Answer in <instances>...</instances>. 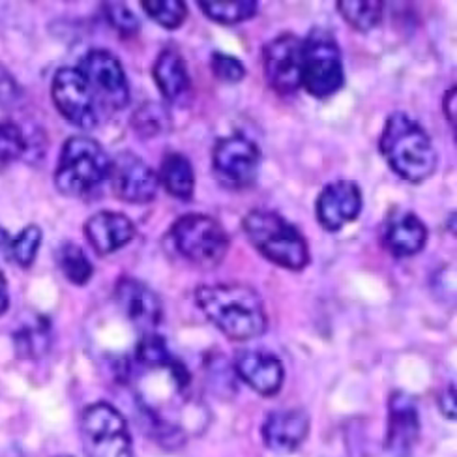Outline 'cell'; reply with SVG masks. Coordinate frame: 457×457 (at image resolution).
<instances>
[{
    "label": "cell",
    "mask_w": 457,
    "mask_h": 457,
    "mask_svg": "<svg viewBox=\"0 0 457 457\" xmlns=\"http://www.w3.org/2000/svg\"><path fill=\"white\" fill-rule=\"evenodd\" d=\"M195 302L204 317L231 341L261 337L269 328V315L259 293L247 285H201Z\"/></svg>",
    "instance_id": "cell-1"
},
{
    "label": "cell",
    "mask_w": 457,
    "mask_h": 457,
    "mask_svg": "<svg viewBox=\"0 0 457 457\" xmlns=\"http://www.w3.org/2000/svg\"><path fill=\"white\" fill-rule=\"evenodd\" d=\"M378 150L394 173L411 184L426 182L436 170V150L431 137L403 111H395L386 119Z\"/></svg>",
    "instance_id": "cell-2"
},
{
    "label": "cell",
    "mask_w": 457,
    "mask_h": 457,
    "mask_svg": "<svg viewBox=\"0 0 457 457\" xmlns=\"http://www.w3.org/2000/svg\"><path fill=\"white\" fill-rule=\"evenodd\" d=\"M242 231L255 250L285 270L300 272L310 264V247L298 228L272 211H252L242 220Z\"/></svg>",
    "instance_id": "cell-3"
},
{
    "label": "cell",
    "mask_w": 457,
    "mask_h": 457,
    "mask_svg": "<svg viewBox=\"0 0 457 457\" xmlns=\"http://www.w3.org/2000/svg\"><path fill=\"white\" fill-rule=\"evenodd\" d=\"M111 158L104 146L85 136L70 137L61 152L54 184L59 192L73 199H88L109 180Z\"/></svg>",
    "instance_id": "cell-4"
},
{
    "label": "cell",
    "mask_w": 457,
    "mask_h": 457,
    "mask_svg": "<svg viewBox=\"0 0 457 457\" xmlns=\"http://www.w3.org/2000/svg\"><path fill=\"white\" fill-rule=\"evenodd\" d=\"M343 85L345 64L334 34L327 29H313L302 40V88L317 100H327Z\"/></svg>",
    "instance_id": "cell-5"
},
{
    "label": "cell",
    "mask_w": 457,
    "mask_h": 457,
    "mask_svg": "<svg viewBox=\"0 0 457 457\" xmlns=\"http://www.w3.org/2000/svg\"><path fill=\"white\" fill-rule=\"evenodd\" d=\"M170 245L177 253L199 269H214L228 253V235L212 216L186 214L169 228Z\"/></svg>",
    "instance_id": "cell-6"
},
{
    "label": "cell",
    "mask_w": 457,
    "mask_h": 457,
    "mask_svg": "<svg viewBox=\"0 0 457 457\" xmlns=\"http://www.w3.org/2000/svg\"><path fill=\"white\" fill-rule=\"evenodd\" d=\"M81 441L88 457H133L124 416L109 403H94L83 411Z\"/></svg>",
    "instance_id": "cell-7"
},
{
    "label": "cell",
    "mask_w": 457,
    "mask_h": 457,
    "mask_svg": "<svg viewBox=\"0 0 457 457\" xmlns=\"http://www.w3.org/2000/svg\"><path fill=\"white\" fill-rule=\"evenodd\" d=\"M81 73L96 100L98 111H119L129 102L128 78L120 61L111 51L92 49L88 51L79 64Z\"/></svg>",
    "instance_id": "cell-8"
},
{
    "label": "cell",
    "mask_w": 457,
    "mask_h": 457,
    "mask_svg": "<svg viewBox=\"0 0 457 457\" xmlns=\"http://www.w3.org/2000/svg\"><path fill=\"white\" fill-rule=\"evenodd\" d=\"M261 163L259 146L242 133L218 139L212 150V169L221 186L228 189L250 187Z\"/></svg>",
    "instance_id": "cell-9"
},
{
    "label": "cell",
    "mask_w": 457,
    "mask_h": 457,
    "mask_svg": "<svg viewBox=\"0 0 457 457\" xmlns=\"http://www.w3.org/2000/svg\"><path fill=\"white\" fill-rule=\"evenodd\" d=\"M53 104L62 117L81 129L98 126L100 111L79 68H61L51 85Z\"/></svg>",
    "instance_id": "cell-10"
},
{
    "label": "cell",
    "mask_w": 457,
    "mask_h": 457,
    "mask_svg": "<svg viewBox=\"0 0 457 457\" xmlns=\"http://www.w3.org/2000/svg\"><path fill=\"white\" fill-rule=\"evenodd\" d=\"M262 71L269 87L279 96H291L302 87V40L287 32L262 47Z\"/></svg>",
    "instance_id": "cell-11"
},
{
    "label": "cell",
    "mask_w": 457,
    "mask_h": 457,
    "mask_svg": "<svg viewBox=\"0 0 457 457\" xmlns=\"http://www.w3.org/2000/svg\"><path fill=\"white\" fill-rule=\"evenodd\" d=\"M109 182L114 197L128 204H148L156 199L160 189L158 173L129 150L111 160Z\"/></svg>",
    "instance_id": "cell-12"
},
{
    "label": "cell",
    "mask_w": 457,
    "mask_h": 457,
    "mask_svg": "<svg viewBox=\"0 0 457 457\" xmlns=\"http://www.w3.org/2000/svg\"><path fill=\"white\" fill-rule=\"evenodd\" d=\"M364 206L361 189L353 180H336L320 189L315 201V216L328 233H337L343 227L356 221Z\"/></svg>",
    "instance_id": "cell-13"
},
{
    "label": "cell",
    "mask_w": 457,
    "mask_h": 457,
    "mask_svg": "<svg viewBox=\"0 0 457 457\" xmlns=\"http://www.w3.org/2000/svg\"><path fill=\"white\" fill-rule=\"evenodd\" d=\"M420 436V414L414 399L397 390L388 399V433L386 450L394 457H411Z\"/></svg>",
    "instance_id": "cell-14"
},
{
    "label": "cell",
    "mask_w": 457,
    "mask_h": 457,
    "mask_svg": "<svg viewBox=\"0 0 457 457\" xmlns=\"http://www.w3.org/2000/svg\"><path fill=\"white\" fill-rule=\"evenodd\" d=\"M114 298L126 317L145 332L154 330L163 319V306L160 296L143 281L124 276L117 281Z\"/></svg>",
    "instance_id": "cell-15"
},
{
    "label": "cell",
    "mask_w": 457,
    "mask_h": 457,
    "mask_svg": "<svg viewBox=\"0 0 457 457\" xmlns=\"http://www.w3.org/2000/svg\"><path fill=\"white\" fill-rule=\"evenodd\" d=\"M235 370L247 386L264 397L276 395L285 380L281 360L266 351H240L235 360Z\"/></svg>",
    "instance_id": "cell-16"
},
{
    "label": "cell",
    "mask_w": 457,
    "mask_h": 457,
    "mask_svg": "<svg viewBox=\"0 0 457 457\" xmlns=\"http://www.w3.org/2000/svg\"><path fill=\"white\" fill-rule=\"evenodd\" d=\"M85 237L98 255H111L136 238V225L114 211H100L85 223Z\"/></svg>",
    "instance_id": "cell-17"
},
{
    "label": "cell",
    "mask_w": 457,
    "mask_h": 457,
    "mask_svg": "<svg viewBox=\"0 0 457 457\" xmlns=\"http://www.w3.org/2000/svg\"><path fill=\"white\" fill-rule=\"evenodd\" d=\"M310 433V416L303 409L274 411L262 424V441L278 453H291Z\"/></svg>",
    "instance_id": "cell-18"
},
{
    "label": "cell",
    "mask_w": 457,
    "mask_h": 457,
    "mask_svg": "<svg viewBox=\"0 0 457 457\" xmlns=\"http://www.w3.org/2000/svg\"><path fill=\"white\" fill-rule=\"evenodd\" d=\"M428 242V227L414 212H399L383 227V244L394 257L420 253Z\"/></svg>",
    "instance_id": "cell-19"
},
{
    "label": "cell",
    "mask_w": 457,
    "mask_h": 457,
    "mask_svg": "<svg viewBox=\"0 0 457 457\" xmlns=\"http://www.w3.org/2000/svg\"><path fill=\"white\" fill-rule=\"evenodd\" d=\"M152 78H154L162 96L173 104H180L192 87L186 61L175 49H163L158 54L154 66H152Z\"/></svg>",
    "instance_id": "cell-20"
},
{
    "label": "cell",
    "mask_w": 457,
    "mask_h": 457,
    "mask_svg": "<svg viewBox=\"0 0 457 457\" xmlns=\"http://www.w3.org/2000/svg\"><path fill=\"white\" fill-rule=\"evenodd\" d=\"M160 182L167 189L169 195L180 201H192L195 192V170L180 152H169L160 167Z\"/></svg>",
    "instance_id": "cell-21"
},
{
    "label": "cell",
    "mask_w": 457,
    "mask_h": 457,
    "mask_svg": "<svg viewBox=\"0 0 457 457\" xmlns=\"http://www.w3.org/2000/svg\"><path fill=\"white\" fill-rule=\"evenodd\" d=\"M337 12L358 32H370L383 21L385 4L378 0H339Z\"/></svg>",
    "instance_id": "cell-22"
},
{
    "label": "cell",
    "mask_w": 457,
    "mask_h": 457,
    "mask_svg": "<svg viewBox=\"0 0 457 457\" xmlns=\"http://www.w3.org/2000/svg\"><path fill=\"white\" fill-rule=\"evenodd\" d=\"M201 12L220 25H238L250 21L257 15L259 4L253 0H233V3H218V0H201Z\"/></svg>",
    "instance_id": "cell-23"
},
{
    "label": "cell",
    "mask_w": 457,
    "mask_h": 457,
    "mask_svg": "<svg viewBox=\"0 0 457 457\" xmlns=\"http://www.w3.org/2000/svg\"><path fill=\"white\" fill-rule=\"evenodd\" d=\"M59 269L73 285H87L94 274V266L83 247L71 242L64 244L59 250Z\"/></svg>",
    "instance_id": "cell-24"
},
{
    "label": "cell",
    "mask_w": 457,
    "mask_h": 457,
    "mask_svg": "<svg viewBox=\"0 0 457 457\" xmlns=\"http://www.w3.org/2000/svg\"><path fill=\"white\" fill-rule=\"evenodd\" d=\"M141 6L150 19L169 30L182 27L187 17V6L182 0H143Z\"/></svg>",
    "instance_id": "cell-25"
},
{
    "label": "cell",
    "mask_w": 457,
    "mask_h": 457,
    "mask_svg": "<svg viewBox=\"0 0 457 457\" xmlns=\"http://www.w3.org/2000/svg\"><path fill=\"white\" fill-rule=\"evenodd\" d=\"M42 240H44L42 228L37 225H29L10 242L8 255L21 266V269H30L36 261L37 252H40Z\"/></svg>",
    "instance_id": "cell-26"
},
{
    "label": "cell",
    "mask_w": 457,
    "mask_h": 457,
    "mask_svg": "<svg viewBox=\"0 0 457 457\" xmlns=\"http://www.w3.org/2000/svg\"><path fill=\"white\" fill-rule=\"evenodd\" d=\"M136 358L139 364H143L146 368H165V370L173 366L177 361L173 356H170L165 339L154 332H146L139 339V345L136 349Z\"/></svg>",
    "instance_id": "cell-27"
},
{
    "label": "cell",
    "mask_w": 457,
    "mask_h": 457,
    "mask_svg": "<svg viewBox=\"0 0 457 457\" xmlns=\"http://www.w3.org/2000/svg\"><path fill=\"white\" fill-rule=\"evenodd\" d=\"M27 152V139L21 128L13 122L0 124V173Z\"/></svg>",
    "instance_id": "cell-28"
},
{
    "label": "cell",
    "mask_w": 457,
    "mask_h": 457,
    "mask_svg": "<svg viewBox=\"0 0 457 457\" xmlns=\"http://www.w3.org/2000/svg\"><path fill=\"white\" fill-rule=\"evenodd\" d=\"M133 129H136L141 137L148 139L163 133L169 128V114L158 104H145L136 114H133Z\"/></svg>",
    "instance_id": "cell-29"
},
{
    "label": "cell",
    "mask_w": 457,
    "mask_h": 457,
    "mask_svg": "<svg viewBox=\"0 0 457 457\" xmlns=\"http://www.w3.org/2000/svg\"><path fill=\"white\" fill-rule=\"evenodd\" d=\"M211 70L214 73V78L223 81V83H240L245 78V66L242 61H238L237 56L227 54L221 51L212 53L211 56Z\"/></svg>",
    "instance_id": "cell-30"
},
{
    "label": "cell",
    "mask_w": 457,
    "mask_h": 457,
    "mask_svg": "<svg viewBox=\"0 0 457 457\" xmlns=\"http://www.w3.org/2000/svg\"><path fill=\"white\" fill-rule=\"evenodd\" d=\"M104 12L111 27L124 37H131L139 32V19L136 17L126 4L107 3L104 4Z\"/></svg>",
    "instance_id": "cell-31"
},
{
    "label": "cell",
    "mask_w": 457,
    "mask_h": 457,
    "mask_svg": "<svg viewBox=\"0 0 457 457\" xmlns=\"http://www.w3.org/2000/svg\"><path fill=\"white\" fill-rule=\"evenodd\" d=\"M15 81L10 78V75L4 71V68L0 66V102H8L13 100V94H15Z\"/></svg>",
    "instance_id": "cell-32"
},
{
    "label": "cell",
    "mask_w": 457,
    "mask_h": 457,
    "mask_svg": "<svg viewBox=\"0 0 457 457\" xmlns=\"http://www.w3.org/2000/svg\"><path fill=\"white\" fill-rule=\"evenodd\" d=\"M439 403H441V411L445 412V416L455 420V392H453V386L445 392V395L439 399Z\"/></svg>",
    "instance_id": "cell-33"
},
{
    "label": "cell",
    "mask_w": 457,
    "mask_h": 457,
    "mask_svg": "<svg viewBox=\"0 0 457 457\" xmlns=\"http://www.w3.org/2000/svg\"><path fill=\"white\" fill-rule=\"evenodd\" d=\"M455 104H457V98H455V87H452L446 96H445V112H446V119L450 120L452 128H455Z\"/></svg>",
    "instance_id": "cell-34"
},
{
    "label": "cell",
    "mask_w": 457,
    "mask_h": 457,
    "mask_svg": "<svg viewBox=\"0 0 457 457\" xmlns=\"http://www.w3.org/2000/svg\"><path fill=\"white\" fill-rule=\"evenodd\" d=\"M10 306V295H8V281L4 278V272L0 270V315H4Z\"/></svg>",
    "instance_id": "cell-35"
},
{
    "label": "cell",
    "mask_w": 457,
    "mask_h": 457,
    "mask_svg": "<svg viewBox=\"0 0 457 457\" xmlns=\"http://www.w3.org/2000/svg\"><path fill=\"white\" fill-rule=\"evenodd\" d=\"M10 237L4 231V228H0V253H8L10 252Z\"/></svg>",
    "instance_id": "cell-36"
},
{
    "label": "cell",
    "mask_w": 457,
    "mask_h": 457,
    "mask_svg": "<svg viewBox=\"0 0 457 457\" xmlns=\"http://www.w3.org/2000/svg\"><path fill=\"white\" fill-rule=\"evenodd\" d=\"M61 457H71V455H61Z\"/></svg>",
    "instance_id": "cell-37"
}]
</instances>
